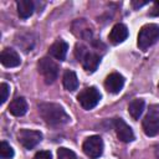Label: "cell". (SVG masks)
Instances as JSON below:
<instances>
[{"label":"cell","instance_id":"cell-1","mask_svg":"<svg viewBox=\"0 0 159 159\" xmlns=\"http://www.w3.org/2000/svg\"><path fill=\"white\" fill-rule=\"evenodd\" d=\"M39 111L42 119L50 125H61L70 120V116L57 103H41Z\"/></svg>","mask_w":159,"mask_h":159},{"label":"cell","instance_id":"cell-2","mask_svg":"<svg viewBox=\"0 0 159 159\" xmlns=\"http://www.w3.org/2000/svg\"><path fill=\"white\" fill-rule=\"evenodd\" d=\"M159 40V26L155 24L144 25L138 34V47L140 50H147Z\"/></svg>","mask_w":159,"mask_h":159},{"label":"cell","instance_id":"cell-3","mask_svg":"<svg viewBox=\"0 0 159 159\" xmlns=\"http://www.w3.org/2000/svg\"><path fill=\"white\" fill-rule=\"evenodd\" d=\"M76 55L78 57V61H81L83 68L87 72H93L97 70L99 62H101V57L91 51H87L82 45H77L76 46Z\"/></svg>","mask_w":159,"mask_h":159},{"label":"cell","instance_id":"cell-4","mask_svg":"<svg viewBox=\"0 0 159 159\" xmlns=\"http://www.w3.org/2000/svg\"><path fill=\"white\" fill-rule=\"evenodd\" d=\"M143 130L148 137L159 134V106H152L143 119Z\"/></svg>","mask_w":159,"mask_h":159},{"label":"cell","instance_id":"cell-5","mask_svg":"<svg viewBox=\"0 0 159 159\" xmlns=\"http://www.w3.org/2000/svg\"><path fill=\"white\" fill-rule=\"evenodd\" d=\"M39 72L42 75L45 82L47 84L53 83L58 76V65L50 57H42L39 63Z\"/></svg>","mask_w":159,"mask_h":159},{"label":"cell","instance_id":"cell-6","mask_svg":"<svg viewBox=\"0 0 159 159\" xmlns=\"http://www.w3.org/2000/svg\"><path fill=\"white\" fill-rule=\"evenodd\" d=\"M101 97L102 96L96 87H87L80 92L77 99L83 109H92L99 103Z\"/></svg>","mask_w":159,"mask_h":159},{"label":"cell","instance_id":"cell-7","mask_svg":"<svg viewBox=\"0 0 159 159\" xmlns=\"http://www.w3.org/2000/svg\"><path fill=\"white\" fill-rule=\"evenodd\" d=\"M82 149L84 154L91 159L99 158L103 153V140L99 135H91L83 142Z\"/></svg>","mask_w":159,"mask_h":159},{"label":"cell","instance_id":"cell-8","mask_svg":"<svg viewBox=\"0 0 159 159\" xmlns=\"http://www.w3.org/2000/svg\"><path fill=\"white\" fill-rule=\"evenodd\" d=\"M17 137L21 145L26 149H32L42 140V134L39 130H31V129H21Z\"/></svg>","mask_w":159,"mask_h":159},{"label":"cell","instance_id":"cell-9","mask_svg":"<svg viewBox=\"0 0 159 159\" xmlns=\"http://www.w3.org/2000/svg\"><path fill=\"white\" fill-rule=\"evenodd\" d=\"M113 125H114V129H116V133L119 140L124 143H129L134 140V133L132 128L122 118H116L113 120Z\"/></svg>","mask_w":159,"mask_h":159},{"label":"cell","instance_id":"cell-10","mask_svg":"<svg viewBox=\"0 0 159 159\" xmlns=\"http://www.w3.org/2000/svg\"><path fill=\"white\" fill-rule=\"evenodd\" d=\"M123 86H124V77L118 72H113V73L108 75L106 81H104L106 89L109 93H113V94L119 93L122 91Z\"/></svg>","mask_w":159,"mask_h":159},{"label":"cell","instance_id":"cell-11","mask_svg":"<svg viewBox=\"0 0 159 159\" xmlns=\"http://www.w3.org/2000/svg\"><path fill=\"white\" fill-rule=\"evenodd\" d=\"M0 61H1L2 66L9 67V68L17 67L21 63V58H20L19 53L12 48H5L0 55Z\"/></svg>","mask_w":159,"mask_h":159},{"label":"cell","instance_id":"cell-12","mask_svg":"<svg viewBox=\"0 0 159 159\" xmlns=\"http://www.w3.org/2000/svg\"><path fill=\"white\" fill-rule=\"evenodd\" d=\"M128 37V29L124 24H116L109 32V41L114 45L122 43Z\"/></svg>","mask_w":159,"mask_h":159},{"label":"cell","instance_id":"cell-13","mask_svg":"<svg viewBox=\"0 0 159 159\" xmlns=\"http://www.w3.org/2000/svg\"><path fill=\"white\" fill-rule=\"evenodd\" d=\"M67 51H68V45H67V42L63 41V40H57V41H55V42L50 46L48 53H50V56H52L53 58L60 60V61H63V60L66 58Z\"/></svg>","mask_w":159,"mask_h":159},{"label":"cell","instance_id":"cell-14","mask_svg":"<svg viewBox=\"0 0 159 159\" xmlns=\"http://www.w3.org/2000/svg\"><path fill=\"white\" fill-rule=\"evenodd\" d=\"M9 112L15 117H21L27 112V102L24 97H17L9 104Z\"/></svg>","mask_w":159,"mask_h":159},{"label":"cell","instance_id":"cell-15","mask_svg":"<svg viewBox=\"0 0 159 159\" xmlns=\"http://www.w3.org/2000/svg\"><path fill=\"white\" fill-rule=\"evenodd\" d=\"M62 82H63V87L67 89V91H75L77 89L78 87V78H77V75L71 71V70H66L65 73H63V77H62Z\"/></svg>","mask_w":159,"mask_h":159},{"label":"cell","instance_id":"cell-16","mask_svg":"<svg viewBox=\"0 0 159 159\" xmlns=\"http://www.w3.org/2000/svg\"><path fill=\"white\" fill-rule=\"evenodd\" d=\"M16 6L19 16L22 19H27L34 14V2L31 0H19Z\"/></svg>","mask_w":159,"mask_h":159},{"label":"cell","instance_id":"cell-17","mask_svg":"<svg viewBox=\"0 0 159 159\" xmlns=\"http://www.w3.org/2000/svg\"><path fill=\"white\" fill-rule=\"evenodd\" d=\"M144 106H145V102L142 98H135L129 103L128 112L133 119H139V117L142 116V113L144 111Z\"/></svg>","mask_w":159,"mask_h":159},{"label":"cell","instance_id":"cell-18","mask_svg":"<svg viewBox=\"0 0 159 159\" xmlns=\"http://www.w3.org/2000/svg\"><path fill=\"white\" fill-rule=\"evenodd\" d=\"M0 157L1 159H10L14 157V149L4 140L0 143Z\"/></svg>","mask_w":159,"mask_h":159},{"label":"cell","instance_id":"cell-19","mask_svg":"<svg viewBox=\"0 0 159 159\" xmlns=\"http://www.w3.org/2000/svg\"><path fill=\"white\" fill-rule=\"evenodd\" d=\"M57 159H77V155L71 149L62 147L57 150Z\"/></svg>","mask_w":159,"mask_h":159},{"label":"cell","instance_id":"cell-20","mask_svg":"<svg viewBox=\"0 0 159 159\" xmlns=\"http://www.w3.org/2000/svg\"><path fill=\"white\" fill-rule=\"evenodd\" d=\"M9 94H10V86L7 83H1L0 84V99H1V103L6 102Z\"/></svg>","mask_w":159,"mask_h":159},{"label":"cell","instance_id":"cell-21","mask_svg":"<svg viewBox=\"0 0 159 159\" xmlns=\"http://www.w3.org/2000/svg\"><path fill=\"white\" fill-rule=\"evenodd\" d=\"M32 159H52V154L50 150H40L34 155Z\"/></svg>","mask_w":159,"mask_h":159},{"label":"cell","instance_id":"cell-22","mask_svg":"<svg viewBox=\"0 0 159 159\" xmlns=\"http://www.w3.org/2000/svg\"><path fill=\"white\" fill-rule=\"evenodd\" d=\"M149 15L150 16H159V1H155L149 11Z\"/></svg>","mask_w":159,"mask_h":159},{"label":"cell","instance_id":"cell-23","mask_svg":"<svg viewBox=\"0 0 159 159\" xmlns=\"http://www.w3.org/2000/svg\"><path fill=\"white\" fill-rule=\"evenodd\" d=\"M148 4V1H132V6L134 7V9H138V7H140V6H144V5H147Z\"/></svg>","mask_w":159,"mask_h":159},{"label":"cell","instance_id":"cell-24","mask_svg":"<svg viewBox=\"0 0 159 159\" xmlns=\"http://www.w3.org/2000/svg\"><path fill=\"white\" fill-rule=\"evenodd\" d=\"M158 88H159V84H158Z\"/></svg>","mask_w":159,"mask_h":159}]
</instances>
